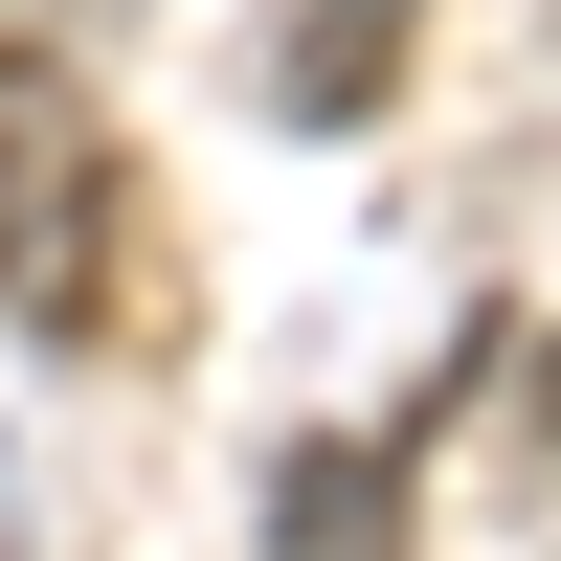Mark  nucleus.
I'll use <instances>...</instances> for the list:
<instances>
[{
	"instance_id": "obj_1",
	"label": "nucleus",
	"mask_w": 561,
	"mask_h": 561,
	"mask_svg": "<svg viewBox=\"0 0 561 561\" xmlns=\"http://www.w3.org/2000/svg\"><path fill=\"white\" fill-rule=\"evenodd\" d=\"M113 225H135V180H113V135H90L68 45L0 23V314H23V337H90V314H113Z\"/></svg>"
},
{
	"instance_id": "obj_2",
	"label": "nucleus",
	"mask_w": 561,
	"mask_h": 561,
	"mask_svg": "<svg viewBox=\"0 0 561 561\" xmlns=\"http://www.w3.org/2000/svg\"><path fill=\"white\" fill-rule=\"evenodd\" d=\"M404 45H427V0H293V23H270V113H293V135H359L404 90Z\"/></svg>"
},
{
	"instance_id": "obj_3",
	"label": "nucleus",
	"mask_w": 561,
	"mask_h": 561,
	"mask_svg": "<svg viewBox=\"0 0 561 561\" xmlns=\"http://www.w3.org/2000/svg\"><path fill=\"white\" fill-rule=\"evenodd\" d=\"M270 539H293V561H382V539H404L382 449H270Z\"/></svg>"
},
{
	"instance_id": "obj_4",
	"label": "nucleus",
	"mask_w": 561,
	"mask_h": 561,
	"mask_svg": "<svg viewBox=\"0 0 561 561\" xmlns=\"http://www.w3.org/2000/svg\"><path fill=\"white\" fill-rule=\"evenodd\" d=\"M0 23H23V45H68V23H113V0H0Z\"/></svg>"
},
{
	"instance_id": "obj_5",
	"label": "nucleus",
	"mask_w": 561,
	"mask_h": 561,
	"mask_svg": "<svg viewBox=\"0 0 561 561\" xmlns=\"http://www.w3.org/2000/svg\"><path fill=\"white\" fill-rule=\"evenodd\" d=\"M0 561H23V472H0Z\"/></svg>"
}]
</instances>
